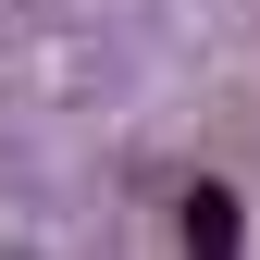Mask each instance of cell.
Segmentation results:
<instances>
[{
	"label": "cell",
	"instance_id": "6da1fadb",
	"mask_svg": "<svg viewBox=\"0 0 260 260\" xmlns=\"http://www.w3.org/2000/svg\"><path fill=\"white\" fill-rule=\"evenodd\" d=\"M186 248H236V199H223V186H186Z\"/></svg>",
	"mask_w": 260,
	"mask_h": 260
}]
</instances>
